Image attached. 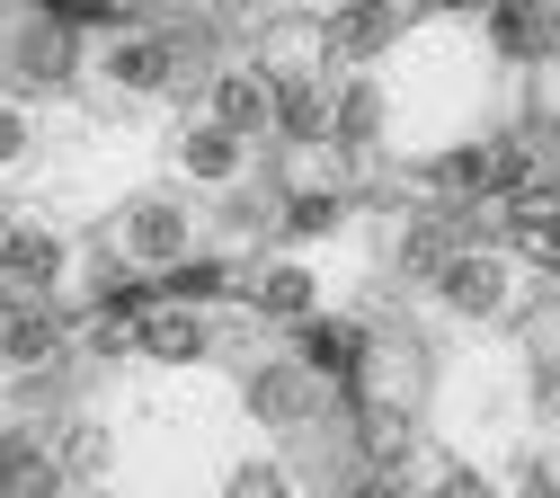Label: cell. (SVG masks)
Segmentation results:
<instances>
[{"mask_svg":"<svg viewBox=\"0 0 560 498\" xmlns=\"http://www.w3.org/2000/svg\"><path fill=\"white\" fill-rule=\"evenodd\" d=\"M10 62L27 71V81H72V71H81V36L54 27V19H36V27L10 36Z\"/></svg>","mask_w":560,"mask_h":498,"instance_id":"1","label":"cell"},{"mask_svg":"<svg viewBox=\"0 0 560 498\" xmlns=\"http://www.w3.org/2000/svg\"><path fill=\"white\" fill-rule=\"evenodd\" d=\"M125 250L143 258V267H170V258L187 250V213H178V205H133V213H125Z\"/></svg>","mask_w":560,"mask_h":498,"instance_id":"2","label":"cell"},{"mask_svg":"<svg viewBox=\"0 0 560 498\" xmlns=\"http://www.w3.org/2000/svg\"><path fill=\"white\" fill-rule=\"evenodd\" d=\"M0 276H10V285H54L62 276V241L45 223H10V241H0Z\"/></svg>","mask_w":560,"mask_h":498,"instance_id":"3","label":"cell"},{"mask_svg":"<svg viewBox=\"0 0 560 498\" xmlns=\"http://www.w3.org/2000/svg\"><path fill=\"white\" fill-rule=\"evenodd\" d=\"M267 107H276V90L258 81V71H223V81H214V125H223V134L267 125Z\"/></svg>","mask_w":560,"mask_h":498,"instance_id":"4","label":"cell"},{"mask_svg":"<svg viewBox=\"0 0 560 498\" xmlns=\"http://www.w3.org/2000/svg\"><path fill=\"white\" fill-rule=\"evenodd\" d=\"M0 498H54V463L36 437H0Z\"/></svg>","mask_w":560,"mask_h":498,"instance_id":"5","label":"cell"},{"mask_svg":"<svg viewBox=\"0 0 560 498\" xmlns=\"http://www.w3.org/2000/svg\"><path fill=\"white\" fill-rule=\"evenodd\" d=\"M116 81H125V90H170V81H178V45H170V36L116 45Z\"/></svg>","mask_w":560,"mask_h":498,"instance_id":"6","label":"cell"},{"mask_svg":"<svg viewBox=\"0 0 560 498\" xmlns=\"http://www.w3.org/2000/svg\"><path fill=\"white\" fill-rule=\"evenodd\" d=\"M0 356H10V366H54V356H62V321L10 312V321H0Z\"/></svg>","mask_w":560,"mask_h":498,"instance_id":"7","label":"cell"},{"mask_svg":"<svg viewBox=\"0 0 560 498\" xmlns=\"http://www.w3.org/2000/svg\"><path fill=\"white\" fill-rule=\"evenodd\" d=\"M383 36H392V0H347V10L329 19V45L338 54H374Z\"/></svg>","mask_w":560,"mask_h":498,"instance_id":"8","label":"cell"},{"mask_svg":"<svg viewBox=\"0 0 560 498\" xmlns=\"http://www.w3.org/2000/svg\"><path fill=\"white\" fill-rule=\"evenodd\" d=\"M133 338H143L152 356H170V366H187V356H205V321H196V312H152V321L133 329Z\"/></svg>","mask_w":560,"mask_h":498,"instance_id":"9","label":"cell"},{"mask_svg":"<svg viewBox=\"0 0 560 498\" xmlns=\"http://www.w3.org/2000/svg\"><path fill=\"white\" fill-rule=\"evenodd\" d=\"M249 409H258V418H303V409H312V374H294V366H276V374H258Z\"/></svg>","mask_w":560,"mask_h":498,"instance_id":"10","label":"cell"},{"mask_svg":"<svg viewBox=\"0 0 560 498\" xmlns=\"http://www.w3.org/2000/svg\"><path fill=\"white\" fill-rule=\"evenodd\" d=\"M516 241H525L542 267H560V205H551V196H525V205H516Z\"/></svg>","mask_w":560,"mask_h":498,"instance_id":"11","label":"cell"},{"mask_svg":"<svg viewBox=\"0 0 560 498\" xmlns=\"http://www.w3.org/2000/svg\"><path fill=\"white\" fill-rule=\"evenodd\" d=\"M187 170H196V178H232V170H241V134L196 125V134H187Z\"/></svg>","mask_w":560,"mask_h":498,"instance_id":"12","label":"cell"},{"mask_svg":"<svg viewBox=\"0 0 560 498\" xmlns=\"http://www.w3.org/2000/svg\"><path fill=\"white\" fill-rule=\"evenodd\" d=\"M445 285H454V303H463V312H489V303H499V294H508V276H499V267H489V258H463V267H454Z\"/></svg>","mask_w":560,"mask_h":498,"instance_id":"13","label":"cell"},{"mask_svg":"<svg viewBox=\"0 0 560 498\" xmlns=\"http://www.w3.org/2000/svg\"><path fill=\"white\" fill-rule=\"evenodd\" d=\"M258 303H267L276 321H303V312H312V276H303V267H276V276L258 285Z\"/></svg>","mask_w":560,"mask_h":498,"instance_id":"14","label":"cell"},{"mask_svg":"<svg viewBox=\"0 0 560 498\" xmlns=\"http://www.w3.org/2000/svg\"><path fill=\"white\" fill-rule=\"evenodd\" d=\"M436 187H445V196H480V187H499V152H454V161L436 170Z\"/></svg>","mask_w":560,"mask_h":498,"instance_id":"15","label":"cell"},{"mask_svg":"<svg viewBox=\"0 0 560 498\" xmlns=\"http://www.w3.org/2000/svg\"><path fill=\"white\" fill-rule=\"evenodd\" d=\"M489 36H499L508 54H534V45H542V27H534V0H499V10H489Z\"/></svg>","mask_w":560,"mask_h":498,"instance_id":"16","label":"cell"},{"mask_svg":"<svg viewBox=\"0 0 560 498\" xmlns=\"http://www.w3.org/2000/svg\"><path fill=\"white\" fill-rule=\"evenodd\" d=\"M276 125H285V134H320V99H312V81H285V90H276Z\"/></svg>","mask_w":560,"mask_h":498,"instance_id":"17","label":"cell"},{"mask_svg":"<svg viewBox=\"0 0 560 498\" xmlns=\"http://www.w3.org/2000/svg\"><path fill=\"white\" fill-rule=\"evenodd\" d=\"M428 267H454V232L445 223H418L409 232V276H428Z\"/></svg>","mask_w":560,"mask_h":498,"instance_id":"18","label":"cell"},{"mask_svg":"<svg viewBox=\"0 0 560 498\" xmlns=\"http://www.w3.org/2000/svg\"><path fill=\"white\" fill-rule=\"evenodd\" d=\"M338 107H347V116H338V134H347V142H365V134H374V125H383V99H374V90H365V81H357V90H347V99H338Z\"/></svg>","mask_w":560,"mask_h":498,"instance_id":"19","label":"cell"},{"mask_svg":"<svg viewBox=\"0 0 560 498\" xmlns=\"http://www.w3.org/2000/svg\"><path fill=\"white\" fill-rule=\"evenodd\" d=\"M45 19L54 27H98V19H116V0H45Z\"/></svg>","mask_w":560,"mask_h":498,"instance_id":"20","label":"cell"},{"mask_svg":"<svg viewBox=\"0 0 560 498\" xmlns=\"http://www.w3.org/2000/svg\"><path fill=\"white\" fill-rule=\"evenodd\" d=\"M357 329H312V366H357Z\"/></svg>","mask_w":560,"mask_h":498,"instance_id":"21","label":"cell"},{"mask_svg":"<svg viewBox=\"0 0 560 498\" xmlns=\"http://www.w3.org/2000/svg\"><path fill=\"white\" fill-rule=\"evenodd\" d=\"M329 223H338L329 196H294V205H285V232H329Z\"/></svg>","mask_w":560,"mask_h":498,"instance_id":"22","label":"cell"},{"mask_svg":"<svg viewBox=\"0 0 560 498\" xmlns=\"http://www.w3.org/2000/svg\"><path fill=\"white\" fill-rule=\"evenodd\" d=\"M178 294H187V303H205V294H223V267H214V258H196V267H178Z\"/></svg>","mask_w":560,"mask_h":498,"instance_id":"23","label":"cell"},{"mask_svg":"<svg viewBox=\"0 0 560 498\" xmlns=\"http://www.w3.org/2000/svg\"><path fill=\"white\" fill-rule=\"evenodd\" d=\"M107 454V437H98V427H72V437H62V463H72V472H90Z\"/></svg>","mask_w":560,"mask_h":498,"instance_id":"24","label":"cell"},{"mask_svg":"<svg viewBox=\"0 0 560 498\" xmlns=\"http://www.w3.org/2000/svg\"><path fill=\"white\" fill-rule=\"evenodd\" d=\"M232 498H285V480H276V472H267V463H249V472H241V480H232Z\"/></svg>","mask_w":560,"mask_h":498,"instance_id":"25","label":"cell"},{"mask_svg":"<svg viewBox=\"0 0 560 498\" xmlns=\"http://www.w3.org/2000/svg\"><path fill=\"white\" fill-rule=\"evenodd\" d=\"M19 142H27V116H19V107H0V161H19Z\"/></svg>","mask_w":560,"mask_h":498,"instance_id":"26","label":"cell"},{"mask_svg":"<svg viewBox=\"0 0 560 498\" xmlns=\"http://www.w3.org/2000/svg\"><path fill=\"white\" fill-rule=\"evenodd\" d=\"M418 10H454V0H418Z\"/></svg>","mask_w":560,"mask_h":498,"instance_id":"27","label":"cell"}]
</instances>
